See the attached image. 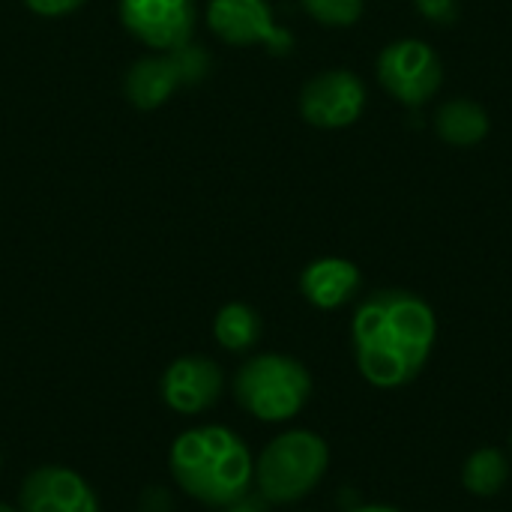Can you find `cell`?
<instances>
[{"label": "cell", "instance_id": "cell-6", "mask_svg": "<svg viewBox=\"0 0 512 512\" xmlns=\"http://www.w3.org/2000/svg\"><path fill=\"white\" fill-rule=\"evenodd\" d=\"M210 57L201 45H180L156 57H141L126 75V96L135 108H159L180 84L201 81Z\"/></svg>", "mask_w": 512, "mask_h": 512}, {"label": "cell", "instance_id": "cell-17", "mask_svg": "<svg viewBox=\"0 0 512 512\" xmlns=\"http://www.w3.org/2000/svg\"><path fill=\"white\" fill-rule=\"evenodd\" d=\"M414 9L435 27H450L459 21V0H414Z\"/></svg>", "mask_w": 512, "mask_h": 512}, {"label": "cell", "instance_id": "cell-20", "mask_svg": "<svg viewBox=\"0 0 512 512\" xmlns=\"http://www.w3.org/2000/svg\"><path fill=\"white\" fill-rule=\"evenodd\" d=\"M225 512H267V507H264V498H252V495H246V498L234 501L231 507H225Z\"/></svg>", "mask_w": 512, "mask_h": 512}, {"label": "cell", "instance_id": "cell-23", "mask_svg": "<svg viewBox=\"0 0 512 512\" xmlns=\"http://www.w3.org/2000/svg\"><path fill=\"white\" fill-rule=\"evenodd\" d=\"M510 447H512V435H510Z\"/></svg>", "mask_w": 512, "mask_h": 512}, {"label": "cell", "instance_id": "cell-10", "mask_svg": "<svg viewBox=\"0 0 512 512\" xmlns=\"http://www.w3.org/2000/svg\"><path fill=\"white\" fill-rule=\"evenodd\" d=\"M21 512H99L87 480L63 465H42L21 483Z\"/></svg>", "mask_w": 512, "mask_h": 512}, {"label": "cell", "instance_id": "cell-1", "mask_svg": "<svg viewBox=\"0 0 512 512\" xmlns=\"http://www.w3.org/2000/svg\"><path fill=\"white\" fill-rule=\"evenodd\" d=\"M438 339L435 309L408 288L369 294L351 318V342L360 375L378 390H396L420 378Z\"/></svg>", "mask_w": 512, "mask_h": 512}, {"label": "cell", "instance_id": "cell-12", "mask_svg": "<svg viewBox=\"0 0 512 512\" xmlns=\"http://www.w3.org/2000/svg\"><path fill=\"white\" fill-rule=\"evenodd\" d=\"M360 285H363L360 267L348 258H339V255L315 258L300 273L303 297L315 309H324V312H333V309H342L345 303H351L357 297Z\"/></svg>", "mask_w": 512, "mask_h": 512}, {"label": "cell", "instance_id": "cell-21", "mask_svg": "<svg viewBox=\"0 0 512 512\" xmlns=\"http://www.w3.org/2000/svg\"><path fill=\"white\" fill-rule=\"evenodd\" d=\"M348 512H402V510L387 507V504H372V507H354V510H348Z\"/></svg>", "mask_w": 512, "mask_h": 512}, {"label": "cell", "instance_id": "cell-14", "mask_svg": "<svg viewBox=\"0 0 512 512\" xmlns=\"http://www.w3.org/2000/svg\"><path fill=\"white\" fill-rule=\"evenodd\" d=\"M510 483V459L498 447L474 450L462 465V486L477 498H495Z\"/></svg>", "mask_w": 512, "mask_h": 512}, {"label": "cell", "instance_id": "cell-11", "mask_svg": "<svg viewBox=\"0 0 512 512\" xmlns=\"http://www.w3.org/2000/svg\"><path fill=\"white\" fill-rule=\"evenodd\" d=\"M222 369L207 357H180L162 375V402L183 414H204L219 402Z\"/></svg>", "mask_w": 512, "mask_h": 512}, {"label": "cell", "instance_id": "cell-13", "mask_svg": "<svg viewBox=\"0 0 512 512\" xmlns=\"http://www.w3.org/2000/svg\"><path fill=\"white\" fill-rule=\"evenodd\" d=\"M432 129L450 147H477L489 138L492 120L480 102H474L468 96H456V99H447L444 105H438V111L432 117Z\"/></svg>", "mask_w": 512, "mask_h": 512}, {"label": "cell", "instance_id": "cell-22", "mask_svg": "<svg viewBox=\"0 0 512 512\" xmlns=\"http://www.w3.org/2000/svg\"><path fill=\"white\" fill-rule=\"evenodd\" d=\"M0 512H21V510H15V507H9V504H0Z\"/></svg>", "mask_w": 512, "mask_h": 512}, {"label": "cell", "instance_id": "cell-16", "mask_svg": "<svg viewBox=\"0 0 512 512\" xmlns=\"http://www.w3.org/2000/svg\"><path fill=\"white\" fill-rule=\"evenodd\" d=\"M303 9L324 27H354L366 12V0H303Z\"/></svg>", "mask_w": 512, "mask_h": 512}, {"label": "cell", "instance_id": "cell-4", "mask_svg": "<svg viewBox=\"0 0 512 512\" xmlns=\"http://www.w3.org/2000/svg\"><path fill=\"white\" fill-rule=\"evenodd\" d=\"M312 396L309 369L288 354H258L234 375L237 405L261 423L294 420Z\"/></svg>", "mask_w": 512, "mask_h": 512}, {"label": "cell", "instance_id": "cell-18", "mask_svg": "<svg viewBox=\"0 0 512 512\" xmlns=\"http://www.w3.org/2000/svg\"><path fill=\"white\" fill-rule=\"evenodd\" d=\"M27 9H33L36 15H45V18H60V15H69L75 12L84 0H24Z\"/></svg>", "mask_w": 512, "mask_h": 512}, {"label": "cell", "instance_id": "cell-8", "mask_svg": "<svg viewBox=\"0 0 512 512\" xmlns=\"http://www.w3.org/2000/svg\"><path fill=\"white\" fill-rule=\"evenodd\" d=\"M207 24L228 45H267L273 54L294 48L291 30L276 24L267 0H210Z\"/></svg>", "mask_w": 512, "mask_h": 512}, {"label": "cell", "instance_id": "cell-19", "mask_svg": "<svg viewBox=\"0 0 512 512\" xmlns=\"http://www.w3.org/2000/svg\"><path fill=\"white\" fill-rule=\"evenodd\" d=\"M138 512H171V498L165 489H147L138 501Z\"/></svg>", "mask_w": 512, "mask_h": 512}, {"label": "cell", "instance_id": "cell-9", "mask_svg": "<svg viewBox=\"0 0 512 512\" xmlns=\"http://www.w3.org/2000/svg\"><path fill=\"white\" fill-rule=\"evenodd\" d=\"M120 18L147 48L171 51L195 33V0H120Z\"/></svg>", "mask_w": 512, "mask_h": 512}, {"label": "cell", "instance_id": "cell-5", "mask_svg": "<svg viewBox=\"0 0 512 512\" xmlns=\"http://www.w3.org/2000/svg\"><path fill=\"white\" fill-rule=\"evenodd\" d=\"M375 72H378V84L408 108H420L432 102L444 87L441 54L426 39L417 36L387 42L375 60Z\"/></svg>", "mask_w": 512, "mask_h": 512}, {"label": "cell", "instance_id": "cell-7", "mask_svg": "<svg viewBox=\"0 0 512 512\" xmlns=\"http://www.w3.org/2000/svg\"><path fill=\"white\" fill-rule=\"evenodd\" d=\"M366 111V84L351 69H324L300 90V114L318 129H348Z\"/></svg>", "mask_w": 512, "mask_h": 512}, {"label": "cell", "instance_id": "cell-3", "mask_svg": "<svg viewBox=\"0 0 512 512\" xmlns=\"http://www.w3.org/2000/svg\"><path fill=\"white\" fill-rule=\"evenodd\" d=\"M330 468V447L309 429L276 435L255 462V486L270 504H297L309 498Z\"/></svg>", "mask_w": 512, "mask_h": 512}, {"label": "cell", "instance_id": "cell-15", "mask_svg": "<svg viewBox=\"0 0 512 512\" xmlns=\"http://www.w3.org/2000/svg\"><path fill=\"white\" fill-rule=\"evenodd\" d=\"M213 336H216V342L225 351L243 354V351L258 345V339H261V318L246 303H228V306L219 309V315L213 321Z\"/></svg>", "mask_w": 512, "mask_h": 512}, {"label": "cell", "instance_id": "cell-2", "mask_svg": "<svg viewBox=\"0 0 512 512\" xmlns=\"http://www.w3.org/2000/svg\"><path fill=\"white\" fill-rule=\"evenodd\" d=\"M168 462L177 486L207 507H231L255 483V462L246 441L225 426L180 432Z\"/></svg>", "mask_w": 512, "mask_h": 512}]
</instances>
